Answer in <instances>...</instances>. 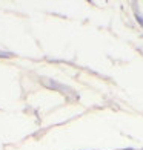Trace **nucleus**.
Wrapping results in <instances>:
<instances>
[{
  "label": "nucleus",
  "mask_w": 143,
  "mask_h": 150,
  "mask_svg": "<svg viewBox=\"0 0 143 150\" xmlns=\"http://www.w3.org/2000/svg\"><path fill=\"white\" fill-rule=\"evenodd\" d=\"M0 57H13V54H11V52H3V51H0Z\"/></svg>",
  "instance_id": "obj_1"
}]
</instances>
